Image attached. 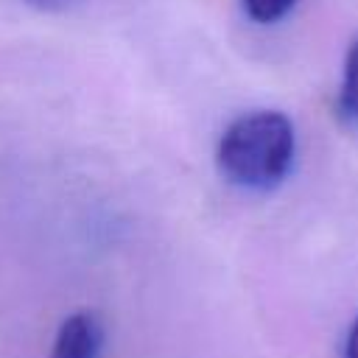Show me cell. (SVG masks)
<instances>
[{
  "label": "cell",
  "mask_w": 358,
  "mask_h": 358,
  "mask_svg": "<svg viewBox=\"0 0 358 358\" xmlns=\"http://www.w3.org/2000/svg\"><path fill=\"white\" fill-rule=\"evenodd\" d=\"M294 123L274 109H257L235 117L215 148L218 171L243 190L277 187L294 165Z\"/></svg>",
  "instance_id": "obj_1"
},
{
  "label": "cell",
  "mask_w": 358,
  "mask_h": 358,
  "mask_svg": "<svg viewBox=\"0 0 358 358\" xmlns=\"http://www.w3.org/2000/svg\"><path fill=\"white\" fill-rule=\"evenodd\" d=\"M103 344V330L95 313L76 310L70 313L53 338L50 358H98Z\"/></svg>",
  "instance_id": "obj_2"
},
{
  "label": "cell",
  "mask_w": 358,
  "mask_h": 358,
  "mask_svg": "<svg viewBox=\"0 0 358 358\" xmlns=\"http://www.w3.org/2000/svg\"><path fill=\"white\" fill-rule=\"evenodd\" d=\"M338 112L347 120H358V39L350 45L344 59V76L338 90Z\"/></svg>",
  "instance_id": "obj_3"
},
{
  "label": "cell",
  "mask_w": 358,
  "mask_h": 358,
  "mask_svg": "<svg viewBox=\"0 0 358 358\" xmlns=\"http://www.w3.org/2000/svg\"><path fill=\"white\" fill-rule=\"evenodd\" d=\"M241 3H243L246 17L260 25H271V22L282 20L296 6V0H241Z\"/></svg>",
  "instance_id": "obj_4"
},
{
  "label": "cell",
  "mask_w": 358,
  "mask_h": 358,
  "mask_svg": "<svg viewBox=\"0 0 358 358\" xmlns=\"http://www.w3.org/2000/svg\"><path fill=\"white\" fill-rule=\"evenodd\" d=\"M25 3L34 6V8H39V11H53V14H59V11L76 8V6L84 3V0H25Z\"/></svg>",
  "instance_id": "obj_5"
},
{
  "label": "cell",
  "mask_w": 358,
  "mask_h": 358,
  "mask_svg": "<svg viewBox=\"0 0 358 358\" xmlns=\"http://www.w3.org/2000/svg\"><path fill=\"white\" fill-rule=\"evenodd\" d=\"M344 358H358V319L352 322L347 341H344Z\"/></svg>",
  "instance_id": "obj_6"
}]
</instances>
